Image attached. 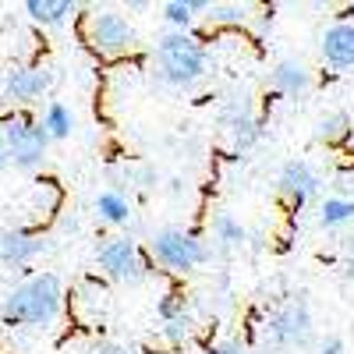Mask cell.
<instances>
[{"instance_id": "24", "label": "cell", "mask_w": 354, "mask_h": 354, "mask_svg": "<svg viewBox=\"0 0 354 354\" xmlns=\"http://www.w3.org/2000/svg\"><path fill=\"white\" fill-rule=\"evenodd\" d=\"M315 354H347V344H344V337L330 333V337H322L315 344Z\"/></svg>"}, {"instance_id": "26", "label": "cell", "mask_w": 354, "mask_h": 354, "mask_svg": "<svg viewBox=\"0 0 354 354\" xmlns=\"http://www.w3.org/2000/svg\"><path fill=\"white\" fill-rule=\"evenodd\" d=\"M213 354H248V347L241 340H220L213 344Z\"/></svg>"}, {"instance_id": "27", "label": "cell", "mask_w": 354, "mask_h": 354, "mask_svg": "<svg viewBox=\"0 0 354 354\" xmlns=\"http://www.w3.org/2000/svg\"><path fill=\"white\" fill-rule=\"evenodd\" d=\"M8 167V149H4V138H0V170Z\"/></svg>"}, {"instance_id": "11", "label": "cell", "mask_w": 354, "mask_h": 354, "mask_svg": "<svg viewBox=\"0 0 354 354\" xmlns=\"http://www.w3.org/2000/svg\"><path fill=\"white\" fill-rule=\"evenodd\" d=\"M322 61L337 71H354V21H337L322 32Z\"/></svg>"}, {"instance_id": "2", "label": "cell", "mask_w": 354, "mask_h": 354, "mask_svg": "<svg viewBox=\"0 0 354 354\" xmlns=\"http://www.w3.org/2000/svg\"><path fill=\"white\" fill-rule=\"evenodd\" d=\"M153 68H156V78L163 85L192 88L205 78V71H209V53H205V46L188 32H167L156 43Z\"/></svg>"}, {"instance_id": "16", "label": "cell", "mask_w": 354, "mask_h": 354, "mask_svg": "<svg viewBox=\"0 0 354 354\" xmlns=\"http://www.w3.org/2000/svg\"><path fill=\"white\" fill-rule=\"evenodd\" d=\"M354 220V198H344V195H330L319 202V227L322 230H337V227H347Z\"/></svg>"}, {"instance_id": "8", "label": "cell", "mask_w": 354, "mask_h": 354, "mask_svg": "<svg viewBox=\"0 0 354 354\" xmlns=\"http://www.w3.org/2000/svg\"><path fill=\"white\" fill-rule=\"evenodd\" d=\"M53 88V71L46 64H25V68H11L0 85V100L11 106H25L43 100Z\"/></svg>"}, {"instance_id": "18", "label": "cell", "mask_w": 354, "mask_h": 354, "mask_svg": "<svg viewBox=\"0 0 354 354\" xmlns=\"http://www.w3.org/2000/svg\"><path fill=\"white\" fill-rule=\"evenodd\" d=\"M209 8H213L209 0H170V4L163 8V18H167V25L174 28V32H185V28L192 25V18L198 11H209Z\"/></svg>"}, {"instance_id": "21", "label": "cell", "mask_w": 354, "mask_h": 354, "mask_svg": "<svg viewBox=\"0 0 354 354\" xmlns=\"http://www.w3.org/2000/svg\"><path fill=\"white\" fill-rule=\"evenodd\" d=\"M192 333H195V322H192L188 312L177 315V319H167L163 326H160V337H163L167 344H174V347H181L185 340H192Z\"/></svg>"}, {"instance_id": "20", "label": "cell", "mask_w": 354, "mask_h": 354, "mask_svg": "<svg viewBox=\"0 0 354 354\" xmlns=\"http://www.w3.org/2000/svg\"><path fill=\"white\" fill-rule=\"evenodd\" d=\"M347 135H351V117H347L344 110H333V113H326V117H319V124H315V138H319V142L340 145Z\"/></svg>"}, {"instance_id": "23", "label": "cell", "mask_w": 354, "mask_h": 354, "mask_svg": "<svg viewBox=\"0 0 354 354\" xmlns=\"http://www.w3.org/2000/svg\"><path fill=\"white\" fill-rule=\"evenodd\" d=\"M213 15V25H241L245 18H248V8L245 4H213L209 8Z\"/></svg>"}, {"instance_id": "10", "label": "cell", "mask_w": 354, "mask_h": 354, "mask_svg": "<svg viewBox=\"0 0 354 354\" xmlns=\"http://www.w3.org/2000/svg\"><path fill=\"white\" fill-rule=\"evenodd\" d=\"M223 131L230 135L234 149H252V145L262 138V121L252 106V100L241 96H230V103L223 106Z\"/></svg>"}, {"instance_id": "3", "label": "cell", "mask_w": 354, "mask_h": 354, "mask_svg": "<svg viewBox=\"0 0 354 354\" xmlns=\"http://www.w3.org/2000/svg\"><path fill=\"white\" fill-rule=\"evenodd\" d=\"M315 333L312 305L305 294H290L287 301H280L262 322V347L266 351H305Z\"/></svg>"}, {"instance_id": "9", "label": "cell", "mask_w": 354, "mask_h": 354, "mask_svg": "<svg viewBox=\"0 0 354 354\" xmlns=\"http://www.w3.org/2000/svg\"><path fill=\"white\" fill-rule=\"evenodd\" d=\"M277 188L283 195V202L290 205V209H305V205H312L322 192V177L312 170V163L305 160H290L280 167V177H277Z\"/></svg>"}, {"instance_id": "5", "label": "cell", "mask_w": 354, "mask_h": 354, "mask_svg": "<svg viewBox=\"0 0 354 354\" xmlns=\"http://www.w3.org/2000/svg\"><path fill=\"white\" fill-rule=\"evenodd\" d=\"M153 259L163 266V270H174V273H188L195 270V266H202L205 259H209V252H205L202 238L185 227H163L153 234Z\"/></svg>"}, {"instance_id": "14", "label": "cell", "mask_w": 354, "mask_h": 354, "mask_svg": "<svg viewBox=\"0 0 354 354\" xmlns=\"http://www.w3.org/2000/svg\"><path fill=\"white\" fill-rule=\"evenodd\" d=\"M39 128L46 131L50 142H64V138H71V131H75V113H71L64 103L50 100L46 110H43V117H39Z\"/></svg>"}, {"instance_id": "22", "label": "cell", "mask_w": 354, "mask_h": 354, "mask_svg": "<svg viewBox=\"0 0 354 354\" xmlns=\"http://www.w3.org/2000/svg\"><path fill=\"white\" fill-rule=\"evenodd\" d=\"M188 312V298L181 290H170V294H163V298L156 301V315H160V322H167V319H177V315H185Z\"/></svg>"}, {"instance_id": "28", "label": "cell", "mask_w": 354, "mask_h": 354, "mask_svg": "<svg viewBox=\"0 0 354 354\" xmlns=\"http://www.w3.org/2000/svg\"><path fill=\"white\" fill-rule=\"evenodd\" d=\"M347 277L354 280V252H351V259H347Z\"/></svg>"}, {"instance_id": "6", "label": "cell", "mask_w": 354, "mask_h": 354, "mask_svg": "<svg viewBox=\"0 0 354 354\" xmlns=\"http://www.w3.org/2000/svg\"><path fill=\"white\" fill-rule=\"evenodd\" d=\"M96 262L113 283H142L149 277V262L131 238H106L96 252Z\"/></svg>"}, {"instance_id": "15", "label": "cell", "mask_w": 354, "mask_h": 354, "mask_svg": "<svg viewBox=\"0 0 354 354\" xmlns=\"http://www.w3.org/2000/svg\"><path fill=\"white\" fill-rule=\"evenodd\" d=\"M25 15L36 25H61V21H68L75 15V4L71 0H28Z\"/></svg>"}, {"instance_id": "1", "label": "cell", "mask_w": 354, "mask_h": 354, "mask_svg": "<svg viewBox=\"0 0 354 354\" xmlns=\"http://www.w3.org/2000/svg\"><path fill=\"white\" fill-rule=\"evenodd\" d=\"M64 308V283L57 273H32L8 290L0 319L4 326H50Z\"/></svg>"}, {"instance_id": "4", "label": "cell", "mask_w": 354, "mask_h": 354, "mask_svg": "<svg viewBox=\"0 0 354 354\" xmlns=\"http://www.w3.org/2000/svg\"><path fill=\"white\" fill-rule=\"evenodd\" d=\"M0 138H4V149H8V167H15V170H39L43 167L50 138L39 128V121H32L28 113H15L0 128Z\"/></svg>"}, {"instance_id": "13", "label": "cell", "mask_w": 354, "mask_h": 354, "mask_svg": "<svg viewBox=\"0 0 354 354\" xmlns=\"http://www.w3.org/2000/svg\"><path fill=\"white\" fill-rule=\"evenodd\" d=\"M270 85H273V93L287 96V100H298L305 96L308 88H312V71L301 64V61H280L273 71H270Z\"/></svg>"}, {"instance_id": "7", "label": "cell", "mask_w": 354, "mask_h": 354, "mask_svg": "<svg viewBox=\"0 0 354 354\" xmlns=\"http://www.w3.org/2000/svg\"><path fill=\"white\" fill-rule=\"evenodd\" d=\"M88 43H93L96 53L117 57V53L135 50L138 32H135V25L124 15H117V11H96L93 18H88Z\"/></svg>"}, {"instance_id": "25", "label": "cell", "mask_w": 354, "mask_h": 354, "mask_svg": "<svg viewBox=\"0 0 354 354\" xmlns=\"http://www.w3.org/2000/svg\"><path fill=\"white\" fill-rule=\"evenodd\" d=\"M88 354H135L131 347H124V344H113V340H100Z\"/></svg>"}, {"instance_id": "17", "label": "cell", "mask_w": 354, "mask_h": 354, "mask_svg": "<svg viewBox=\"0 0 354 354\" xmlns=\"http://www.w3.org/2000/svg\"><path fill=\"white\" fill-rule=\"evenodd\" d=\"M96 213L103 223H113V227H124L131 220V202L121 195V192H100L96 195Z\"/></svg>"}, {"instance_id": "12", "label": "cell", "mask_w": 354, "mask_h": 354, "mask_svg": "<svg viewBox=\"0 0 354 354\" xmlns=\"http://www.w3.org/2000/svg\"><path fill=\"white\" fill-rule=\"evenodd\" d=\"M46 248L43 238L28 234L21 227H4L0 230V266H28Z\"/></svg>"}, {"instance_id": "19", "label": "cell", "mask_w": 354, "mask_h": 354, "mask_svg": "<svg viewBox=\"0 0 354 354\" xmlns=\"http://www.w3.org/2000/svg\"><path fill=\"white\" fill-rule=\"evenodd\" d=\"M213 238L223 245V248H241L248 241V230L241 220H234L230 213H216L213 216Z\"/></svg>"}]
</instances>
